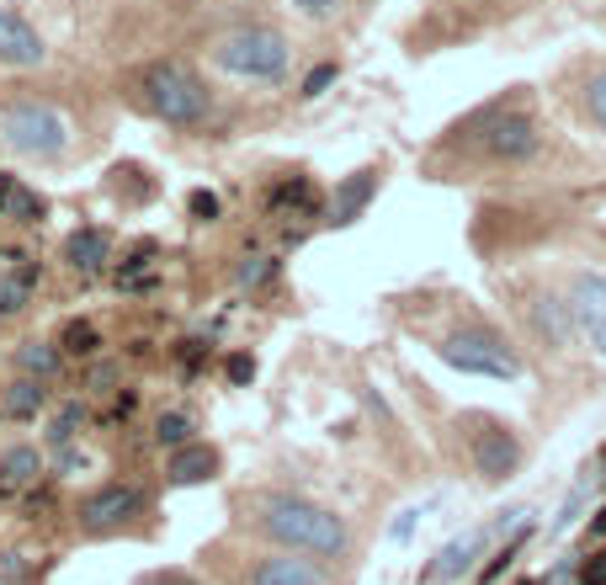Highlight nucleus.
Listing matches in <instances>:
<instances>
[{
    "instance_id": "1",
    "label": "nucleus",
    "mask_w": 606,
    "mask_h": 585,
    "mask_svg": "<svg viewBox=\"0 0 606 585\" xmlns=\"http://www.w3.org/2000/svg\"><path fill=\"white\" fill-rule=\"evenodd\" d=\"M261 527L293 553H314V559L346 553V522L314 501H298V496H272L261 505Z\"/></svg>"
},
{
    "instance_id": "2",
    "label": "nucleus",
    "mask_w": 606,
    "mask_h": 585,
    "mask_svg": "<svg viewBox=\"0 0 606 585\" xmlns=\"http://www.w3.org/2000/svg\"><path fill=\"white\" fill-rule=\"evenodd\" d=\"M139 91H144V107L170 128H202L213 112V96L207 85L181 64V59H150L139 70Z\"/></svg>"
},
{
    "instance_id": "3",
    "label": "nucleus",
    "mask_w": 606,
    "mask_h": 585,
    "mask_svg": "<svg viewBox=\"0 0 606 585\" xmlns=\"http://www.w3.org/2000/svg\"><path fill=\"white\" fill-rule=\"evenodd\" d=\"M218 70L240 75V81H283L287 75V38L277 27H240V33H224L213 48Z\"/></svg>"
},
{
    "instance_id": "4",
    "label": "nucleus",
    "mask_w": 606,
    "mask_h": 585,
    "mask_svg": "<svg viewBox=\"0 0 606 585\" xmlns=\"http://www.w3.org/2000/svg\"><path fill=\"white\" fill-rule=\"evenodd\" d=\"M0 133H5L11 150H22V155H33V160H59V155L70 150L64 118H59L54 107H43V102H11L5 118H0Z\"/></svg>"
},
{
    "instance_id": "5",
    "label": "nucleus",
    "mask_w": 606,
    "mask_h": 585,
    "mask_svg": "<svg viewBox=\"0 0 606 585\" xmlns=\"http://www.w3.org/2000/svg\"><path fill=\"white\" fill-rule=\"evenodd\" d=\"M442 362H447V368H458V373H479V378H522L516 351H511L500 335H479V331L447 335V341H442Z\"/></svg>"
},
{
    "instance_id": "6",
    "label": "nucleus",
    "mask_w": 606,
    "mask_h": 585,
    "mask_svg": "<svg viewBox=\"0 0 606 585\" xmlns=\"http://www.w3.org/2000/svg\"><path fill=\"white\" fill-rule=\"evenodd\" d=\"M139 511H144V490L139 485H102V490H91L81 501V527L112 533L122 522H133Z\"/></svg>"
},
{
    "instance_id": "7",
    "label": "nucleus",
    "mask_w": 606,
    "mask_h": 585,
    "mask_svg": "<svg viewBox=\"0 0 606 585\" xmlns=\"http://www.w3.org/2000/svg\"><path fill=\"white\" fill-rule=\"evenodd\" d=\"M43 59H48V48H43L38 27L22 11L0 5V64L5 70H38Z\"/></svg>"
},
{
    "instance_id": "8",
    "label": "nucleus",
    "mask_w": 606,
    "mask_h": 585,
    "mask_svg": "<svg viewBox=\"0 0 606 585\" xmlns=\"http://www.w3.org/2000/svg\"><path fill=\"white\" fill-rule=\"evenodd\" d=\"M569 309H574V325L591 335V346L606 357V272H580L569 288Z\"/></svg>"
},
{
    "instance_id": "9",
    "label": "nucleus",
    "mask_w": 606,
    "mask_h": 585,
    "mask_svg": "<svg viewBox=\"0 0 606 585\" xmlns=\"http://www.w3.org/2000/svg\"><path fill=\"white\" fill-rule=\"evenodd\" d=\"M479 144L495 160H526V155H537V128L526 118H489L479 128Z\"/></svg>"
},
{
    "instance_id": "10",
    "label": "nucleus",
    "mask_w": 606,
    "mask_h": 585,
    "mask_svg": "<svg viewBox=\"0 0 606 585\" xmlns=\"http://www.w3.org/2000/svg\"><path fill=\"white\" fill-rule=\"evenodd\" d=\"M474 463H479V474H485V479H511V474H516V463H522V447H516V437H511V431L485 426V431L474 437Z\"/></svg>"
},
{
    "instance_id": "11",
    "label": "nucleus",
    "mask_w": 606,
    "mask_h": 585,
    "mask_svg": "<svg viewBox=\"0 0 606 585\" xmlns=\"http://www.w3.org/2000/svg\"><path fill=\"white\" fill-rule=\"evenodd\" d=\"M64 261H70L81 277H96V272L112 261V235L96 229V224H85V229H75V235L64 240Z\"/></svg>"
},
{
    "instance_id": "12",
    "label": "nucleus",
    "mask_w": 606,
    "mask_h": 585,
    "mask_svg": "<svg viewBox=\"0 0 606 585\" xmlns=\"http://www.w3.org/2000/svg\"><path fill=\"white\" fill-rule=\"evenodd\" d=\"M372 192H378V170H357V176H346V181L335 187V198H330V224H335V229L357 224V213L372 203Z\"/></svg>"
},
{
    "instance_id": "13",
    "label": "nucleus",
    "mask_w": 606,
    "mask_h": 585,
    "mask_svg": "<svg viewBox=\"0 0 606 585\" xmlns=\"http://www.w3.org/2000/svg\"><path fill=\"white\" fill-rule=\"evenodd\" d=\"M485 538H489V533H479V527H474V533H463V538H452V544L437 553V564L426 570V581L447 585V581H458V575H468V570H474V559L485 553Z\"/></svg>"
},
{
    "instance_id": "14",
    "label": "nucleus",
    "mask_w": 606,
    "mask_h": 585,
    "mask_svg": "<svg viewBox=\"0 0 606 585\" xmlns=\"http://www.w3.org/2000/svg\"><path fill=\"white\" fill-rule=\"evenodd\" d=\"M250 585H324V575L309 564V559H293V553H272L256 564Z\"/></svg>"
},
{
    "instance_id": "15",
    "label": "nucleus",
    "mask_w": 606,
    "mask_h": 585,
    "mask_svg": "<svg viewBox=\"0 0 606 585\" xmlns=\"http://www.w3.org/2000/svg\"><path fill=\"white\" fill-rule=\"evenodd\" d=\"M43 266L38 261H16L5 277H0V320H11V314H22L27 303H33V288H38Z\"/></svg>"
},
{
    "instance_id": "16",
    "label": "nucleus",
    "mask_w": 606,
    "mask_h": 585,
    "mask_svg": "<svg viewBox=\"0 0 606 585\" xmlns=\"http://www.w3.org/2000/svg\"><path fill=\"white\" fill-rule=\"evenodd\" d=\"M213 474H218V453L207 442H187L170 453V485H202Z\"/></svg>"
},
{
    "instance_id": "17",
    "label": "nucleus",
    "mask_w": 606,
    "mask_h": 585,
    "mask_svg": "<svg viewBox=\"0 0 606 585\" xmlns=\"http://www.w3.org/2000/svg\"><path fill=\"white\" fill-rule=\"evenodd\" d=\"M320 198H314V181L309 176H287L266 192V213H298V218H314Z\"/></svg>"
},
{
    "instance_id": "18",
    "label": "nucleus",
    "mask_w": 606,
    "mask_h": 585,
    "mask_svg": "<svg viewBox=\"0 0 606 585\" xmlns=\"http://www.w3.org/2000/svg\"><path fill=\"white\" fill-rule=\"evenodd\" d=\"M0 218H11V224H38V218H43V198L33 192V187H22V181L0 176Z\"/></svg>"
},
{
    "instance_id": "19",
    "label": "nucleus",
    "mask_w": 606,
    "mask_h": 585,
    "mask_svg": "<svg viewBox=\"0 0 606 585\" xmlns=\"http://www.w3.org/2000/svg\"><path fill=\"white\" fill-rule=\"evenodd\" d=\"M48 378H16L11 389H5V416L11 420H33V416H43L48 410V389H43Z\"/></svg>"
},
{
    "instance_id": "20",
    "label": "nucleus",
    "mask_w": 606,
    "mask_h": 585,
    "mask_svg": "<svg viewBox=\"0 0 606 585\" xmlns=\"http://www.w3.org/2000/svg\"><path fill=\"white\" fill-rule=\"evenodd\" d=\"M38 474H43L38 447H11V453L0 458V485H5V490H27V485H38Z\"/></svg>"
},
{
    "instance_id": "21",
    "label": "nucleus",
    "mask_w": 606,
    "mask_h": 585,
    "mask_svg": "<svg viewBox=\"0 0 606 585\" xmlns=\"http://www.w3.org/2000/svg\"><path fill=\"white\" fill-rule=\"evenodd\" d=\"M59 362H64L59 341H22V346H16V368L27 378H54Z\"/></svg>"
},
{
    "instance_id": "22",
    "label": "nucleus",
    "mask_w": 606,
    "mask_h": 585,
    "mask_svg": "<svg viewBox=\"0 0 606 585\" xmlns=\"http://www.w3.org/2000/svg\"><path fill=\"white\" fill-rule=\"evenodd\" d=\"M59 351H64V357H96V351H102V331H96L91 320H70V325L59 331Z\"/></svg>"
},
{
    "instance_id": "23",
    "label": "nucleus",
    "mask_w": 606,
    "mask_h": 585,
    "mask_svg": "<svg viewBox=\"0 0 606 585\" xmlns=\"http://www.w3.org/2000/svg\"><path fill=\"white\" fill-rule=\"evenodd\" d=\"M532 314H537V325H543V335H548L554 346H569V314H574L569 303H559V298H543Z\"/></svg>"
},
{
    "instance_id": "24",
    "label": "nucleus",
    "mask_w": 606,
    "mask_h": 585,
    "mask_svg": "<svg viewBox=\"0 0 606 585\" xmlns=\"http://www.w3.org/2000/svg\"><path fill=\"white\" fill-rule=\"evenodd\" d=\"M155 442L170 447V453H176V447H187V442H192V416H181V410L161 416V420H155Z\"/></svg>"
},
{
    "instance_id": "25",
    "label": "nucleus",
    "mask_w": 606,
    "mask_h": 585,
    "mask_svg": "<svg viewBox=\"0 0 606 585\" xmlns=\"http://www.w3.org/2000/svg\"><path fill=\"white\" fill-rule=\"evenodd\" d=\"M81 426H85V410H81V405H64L59 416L48 420V442H54V447H70Z\"/></svg>"
},
{
    "instance_id": "26",
    "label": "nucleus",
    "mask_w": 606,
    "mask_h": 585,
    "mask_svg": "<svg viewBox=\"0 0 606 585\" xmlns=\"http://www.w3.org/2000/svg\"><path fill=\"white\" fill-rule=\"evenodd\" d=\"M277 277V255H245L240 261V288H261Z\"/></svg>"
},
{
    "instance_id": "27",
    "label": "nucleus",
    "mask_w": 606,
    "mask_h": 585,
    "mask_svg": "<svg viewBox=\"0 0 606 585\" xmlns=\"http://www.w3.org/2000/svg\"><path fill=\"white\" fill-rule=\"evenodd\" d=\"M585 501H591V474H585V479L574 485V496L565 501V511H559V522H554V538H565V533H569V522L580 516V505H585Z\"/></svg>"
},
{
    "instance_id": "28",
    "label": "nucleus",
    "mask_w": 606,
    "mask_h": 585,
    "mask_svg": "<svg viewBox=\"0 0 606 585\" xmlns=\"http://www.w3.org/2000/svg\"><path fill=\"white\" fill-rule=\"evenodd\" d=\"M187 213H192L198 224H213V218H218V192H207V187H198V192L187 198Z\"/></svg>"
},
{
    "instance_id": "29",
    "label": "nucleus",
    "mask_w": 606,
    "mask_h": 585,
    "mask_svg": "<svg viewBox=\"0 0 606 585\" xmlns=\"http://www.w3.org/2000/svg\"><path fill=\"white\" fill-rule=\"evenodd\" d=\"M330 85H335V64H320V70H314V75H309V81H304V96H309V102H314V96H324V91H330Z\"/></svg>"
},
{
    "instance_id": "30",
    "label": "nucleus",
    "mask_w": 606,
    "mask_h": 585,
    "mask_svg": "<svg viewBox=\"0 0 606 585\" xmlns=\"http://www.w3.org/2000/svg\"><path fill=\"white\" fill-rule=\"evenodd\" d=\"M585 102H591V118H596V123L606 128V75H596V81H591Z\"/></svg>"
},
{
    "instance_id": "31",
    "label": "nucleus",
    "mask_w": 606,
    "mask_h": 585,
    "mask_svg": "<svg viewBox=\"0 0 606 585\" xmlns=\"http://www.w3.org/2000/svg\"><path fill=\"white\" fill-rule=\"evenodd\" d=\"M304 16H314V22H330L335 16V0H293Z\"/></svg>"
},
{
    "instance_id": "32",
    "label": "nucleus",
    "mask_w": 606,
    "mask_h": 585,
    "mask_svg": "<svg viewBox=\"0 0 606 585\" xmlns=\"http://www.w3.org/2000/svg\"><path fill=\"white\" fill-rule=\"evenodd\" d=\"M250 378H256V362H250V357H229V383H250Z\"/></svg>"
},
{
    "instance_id": "33",
    "label": "nucleus",
    "mask_w": 606,
    "mask_h": 585,
    "mask_svg": "<svg viewBox=\"0 0 606 585\" xmlns=\"http://www.w3.org/2000/svg\"><path fill=\"white\" fill-rule=\"evenodd\" d=\"M580 581H585V585H606V553H596V559L580 570Z\"/></svg>"
},
{
    "instance_id": "34",
    "label": "nucleus",
    "mask_w": 606,
    "mask_h": 585,
    "mask_svg": "<svg viewBox=\"0 0 606 585\" xmlns=\"http://www.w3.org/2000/svg\"><path fill=\"white\" fill-rule=\"evenodd\" d=\"M415 516H420V511H404L400 522H394V527H389V538H394V544H404V538H409V533H415Z\"/></svg>"
},
{
    "instance_id": "35",
    "label": "nucleus",
    "mask_w": 606,
    "mask_h": 585,
    "mask_svg": "<svg viewBox=\"0 0 606 585\" xmlns=\"http://www.w3.org/2000/svg\"><path fill=\"white\" fill-rule=\"evenodd\" d=\"M144 585H198L192 575H181V570H165V575H150Z\"/></svg>"
},
{
    "instance_id": "36",
    "label": "nucleus",
    "mask_w": 606,
    "mask_h": 585,
    "mask_svg": "<svg viewBox=\"0 0 606 585\" xmlns=\"http://www.w3.org/2000/svg\"><path fill=\"white\" fill-rule=\"evenodd\" d=\"M591 527H596V533H606V505L596 511V522H591Z\"/></svg>"
}]
</instances>
